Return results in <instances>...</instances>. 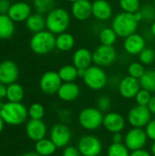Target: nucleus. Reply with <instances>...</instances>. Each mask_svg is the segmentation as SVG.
Returning <instances> with one entry per match:
<instances>
[{
	"label": "nucleus",
	"mask_w": 155,
	"mask_h": 156,
	"mask_svg": "<svg viewBox=\"0 0 155 156\" xmlns=\"http://www.w3.org/2000/svg\"><path fill=\"white\" fill-rule=\"evenodd\" d=\"M19 71L16 64L12 60H4L0 63V82L5 85L15 83Z\"/></svg>",
	"instance_id": "4468645a"
},
{
	"label": "nucleus",
	"mask_w": 155,
	"mask_h": 156,
	"mask_svg": "<svg viewBox=\"0 0 155 156\" xmlns=\"http://www.w3.org/2000/svg\"><path fill=\"white\" fill-rule=\"evenodd\" d=\"M121 9L126 13H136L140 11L141 3L140 0H119Z\"/></svg>",
	"instance_id": "473e14b6"
},
{
	"label": "nucleus",
	"mask_w": 155,
	"mask_h": 156,
	"mask_svg": "<svg viewBox=\"0 0 155 156\" xmlns=\"http://www.w3.org/2000/svg\"><path fill=\"white\" fill-rule=\"evenodd\" d=\"M72 133L70 129L63 123H56L50 130L49 139L58 148L67 147L71 141Z\"/></svg>",
	"instance_id": "9b49d317"
},
{
	"label": "nucleus",
	"mask_w": 155,
	"mask_h": 156,
	"mask_svg": "<svg viewBox=\"0 0 155 156\" xmlns=\"http://www.w3.org/2000/svg\"><path fill=\"white\" fill-rule=\"evenodd\" d=\"M10 3L8 0H1L0 1V15H7L10 9Z\"/></svg>",
	"instance_id": "79ce46f5"
},
{
	"label": "nucleus",
	"mask_w": 155,
	"mask_h": 156,
	"mask_svg": "<svg viewBox=\"0 0 155 156\" xmlns=\"http://www.w3.org/2000/svg\"><path fill=\"white\" fill-rule=\"evenodd\" d=\"M102 125L111 133H122L123 129L125 128L126 122H125L124 117L122 114L111 112L104 115Z\"/></svg>",
	"instance_id": "2eb2a0df"
},
{
	"label": "nucleus",
	"mask_w": 155,
	"mask_h": 156,
	"mask_svg": "<svg viewBox=\"0 0 155 156\" xmlns=\"http://www.w3.org/2000/svg\"><path fill=\"white\" fill-rule=\"evenodd\" d=\"M147 107L149 108L151 113L155 115V95L152 97V99H151V101H150V102H149Z\"/></svg>",
	"instance_id": "a18cd8bd"
},
{
	"label": "nucleus",
	"mask_w": 155,
	"mask_h": 156,
	"mask_svg": "<svg viewBox=\"0 0 155 156\" xmlns=\"http://www.w3.org/2000/svg\"><path fill=\"white\" fill-rule=\"evenodd\" d=\"M0 1H1V0H0Z\"/></svg>",
	"instance_id": "6e6d98bb"
},
{
	"label": "nucleus",
	"mask_w": 155,
	"mask_h": 156,
	"mask_svg": "<svg viewBox=\"0 0 155 156\" xmlns=\"http://www.w3.org/2000/svg\"><path fill=\"white\" fill-rule=\"evenodd\" d=\"M142 15H143V20H148L152 21L155 17V8L152 5H145L143 8L140 9Z\"/></svg>",
	"instance_id": "58836bf2"
},
{
	"label": "nucleus",
	"mask_w": 155,
	"mask_h": 156,
	"mask_svg": "<svg viewBox=\"0 0 155 156\" xmlns=\"http://www.w3.org/2000/svg\"><path fill=\"white\" fill-rule=\"evenodd\" d=\"M62 156H81V154H80L78 147L68 145L67 147L64 148V150L62 152Z\"/></svg>",
	"instance_id": "a19ab883"
},
{
	"label": "nucleus",
	"mask_w": 155,
	"mask_h": 156,
	"mask_svg": "<svg viewBox=\"0 0 155 156\" xmlns=\"http://www.w3.org/2000/svg\"><path fill=\"white\" fill-rule=\"evenodd\" d=\"M145 39L143 36L134 33L124 38V50L130 55H139L146 47Z\"/></svg>",
	"instance_id": "f3484780"
},
{
	"label": "nucleus",
	"mask_w": 155,
	"mask_h": 156,
	"mask_svg": "<svg viewBox=\"0 0 155 156\" xmlns=\"http://www.w3.org/2000/svg\"><path fill=\"white\" fill-rule=\"evenodd\" d=\"M151 32H152V34L155 37V20L153 22V24L151 26Z\"/></svg>",
	"instance_id": "603ef678"
},
{
	"label": "nucleus",
	"mask_w": 155,
	"mask_h": 156,
	"mask_svg": "<svg viewBox=\"0 0 155 156\" xmlns=\"http://www.w3.org/2000/svg\"><path fill=\"white\" fill-rule=\"evenodd\" d=\"M103 113L98 108H84L79 113L78 121L79 125L87 131L98 130L103 123Z\"/></svg>",
	"instance_id": "39448f33"
},
{
	"label": "nucleus",
	"mask_w": 155,
	"mask_h": 156,
	"mask_svg": "<svg viewBox=\"0 0 155 156\" xmlns=\"http://www.w3.org/2000/svg\"><path fill=\"white\" fill-rule=\"evenodd\" d=\"M0 116L5 123L17 126L24 123L28 116V111L21 102H5L0 108Z\"/></svg>",
	"instance_id": "f03ea898"
},
{
	"label": "nucleus",
	"mask_w": 155,
	"mask_h": 156,
	"mask_svg": "<svg viewBox=\"0 0 155 156\" xmlns=\"http://www.w3.org/2000/svg\"><path fill=\"white\" fill-rule=\"evenodd\" d=\"M111 142L112 144H122L124 142V137L122 133H111Z\"/></svg>",
	"instance_id": "37998d69"
},
{
	"label": "nucleus",
	"mask_w": 155,
	"mask_h": 156,
	"mask_svg": "<svg viewBox=\"0 0 155 156\" xmlns=\"http://www.w3.org/2000/svg\"><path fill=\"white\" fill-rule=\"evenodd\" d=\"M145 69L143 67V64L141 62H132L128 67V74L129 76L140 80L142 76L144 74Z\"/></svg>",
	"instance_id": "f704fd0d"
},
{
	"label": "nucleus",
	"mask_w": 155,
	"mask_h": 156,
	"mask_svg": "<svg viewBox=\"0 0 155 156\" xmlns=\"http://www.w3.org/2000/svg\"><path fill=\"white\" fill-rule=\"evenodd\" d=\"M78 149L81 156H99L102 152L100 140L91 134L82 136L78 143Z\"/></svg>",
	"instance_id": "1a4fd4ad"
},
{
	"label": "nucleus",
	"mask_w": 155,
	"mask_h": 156,
	"mask_svg": "<svg viewBox=\"0 0 155 156\" xmlns=\"http://www.w3.org/2000/svg\"><path fill=\"white\" fill-rule=\"evenodd\" d=\"M82 80L85 85L93 90H102L108 82V77L104 69L96 65L90 66L86 69Z\"/></svg>",
	"instance_id": "423d86ee"
},
{
	"label": "nucleus",
	"mask_w": 155,
	"mask_h": 156,
	"mask_svg": "<svg viewBox=\"0 0 155 156\" xmlns=\"http://www.w3.org/2000/svg\"><path fill=\"white\" fill-rule=\"evenodd\" d=\"M7 15L14 22H23L31 15V7L26 2H16L11 5Z\"/></svg>",
	"instance_id": "6ab92c4d"
},
{
	"label": "nucleus",
	"mask_w": 155,
	"mask_h": 156,
	"mask_svg": "<svg viewBox=\"0 0 155 156\" xmlns=\"http://www.w3.org/2000/svg\"><path fill=\"white\" fill-rule=\"evenodd\" d=\"M140 62L143 65H150L155 59L154 50L151 48H145L140 54H139Z\"/></svg>",
	"instance_id": "c9c22d12"
},
{
	"label": "nucleus",
	"mask_w": 155,
	"mask_h": 156,
	"mask_svg": "<svg viewBox=\"0 0 155 156\" xmlns=\"http://www.w3.org/2000/svg\"><path fill=\"white\" fill-rule=\"evenodd\" d=\"M117 37L118 36L112 27H104L99 34V39L102 45L113 46L117 40Z\"/></svg>",
	"instance_id": "c756f323"
},
{
	"label": "nucleus",
	"mask_w": 155,
	"mask_h": 156,
	"mask_svg": "<svg viewBox=\"0 0 155 156\" xmlns=\"http://www.w3.org/2000/svg\"><path fill=\"white\" fill-rule=\"evenodd\" d=\"M139 80L142 89H144L151 93L155 92V69L145 70L144 74Z\"/></svg>",
	"instance_id": "c85d7f7f"
},
{
	"label": "nucleus",
	"mask_w": 155,
	"mask_h": 156,
	"mask_svg": "<svg viewBox=\"0 0 155 156\" xmlns=\"http://www.w3.org/2000/svg\"><path fill=\"white\" fill-rule=\"evenodd\" d=\"M85 71H86V69H78V77L83 79V77H84V75H85Z\"/></svg>",
	"instance_id": "de8ad7c7"
},
{
	"label": "nucleus",
	"mask_w": 155,
	"mask_h": 156,
	"mask_svg": "<svg viewBox=\"0 0 155 156\" xmlns=\"http://www.w3.org/2000/svg\"><path fill=\"white\" fill-rule=\"evenodd\" d=\"M131 151L122 144H111L107 149V156H130Z\"/></svg>",
	"instance_id": "2f4dec72"
},
{
	"label": "nucleus",
	"mask_w": 155,
	"mask_h": 156,
	"mask_svg": "<svg viewBox=\"0 0 155 156\" xmlns=\"http://www.w3.org/2000/svg\"><path fill=\"white\" fill-rule=\"evenodd\" d=\"M142 89L140 80L138 79L127 76L122 79L119 82L118 90L122 97L124 99H132L135 98L138 91Z\"/></svg>",
	"instance_id": "ddd939ff"
},
{
	"label": "nucleus",
	"mask_w": 155,
	"mask_h": 156,
	"mask_svg": "<svg viewBox=\"0 0 155 156\" xmlns=\"http://www.w3.org/2000/svg\"><path fill=\"white\" fill-rule=\"evenodd\" d=\"M144 131L147 134L148 139L152 140L153 142L155 141V119H152L148 124L144 127Z\"/></svg>",
	"instance_id": "ea45409f"
},
{
	"label": "nucleus",
	"mask_w": 155,
	"mask_h": 156,
	"mask_svg": "<svg viewBox=\"0 0 155 156\" xmlns=\"http://www.w3.org/2000/svg\"><path fill=\"white\" fill-rule=\"evenodd\" d=\"M152 120V113L147 106L135 105L128 112L127 121L133 128H143Z\"/></svg>",
	"instance_id": "6e6552de"
},
{
	"label": "nucleus",
	"mask_w": 155,
	"mask_h": 156,
	"mask_svg": "<svg viewBox=\"0 0 155 156\" xmlns=\"http://www.w3.org/2000/svg\"><path fill=\"white\" fill-rule=\"evenodd\" d=\"M70 24L69 13L62 7H55L46 16V28L54 35H58L69 28Z\"/></svg>",
	"instance_id": "7ed1b4c3"
},
{
	"label": "nucleus",
	"mask_w": 155,
	"mask_h": 156,
	"mask_svg": "<svg viewBox=\"0 0 155 156\" xmlns=\"http://www.w3.org/2000/svg\"><path fill=\"white\" fill-rule=\"evenodd\" d=\"M72 61L77 69H87L93 63L92 53L86 48H79L74 52Z\"/></svg>",
	"instance_id": "4be33fe9"
},
{
	"label": "nucleus",
	"mask_w": 155,
	"mask_h": 156,
	"mask_svg": "<svg viewBox=\"0 0 155 156\" xmlns=\"http://www.w3.org/2000/svg\"><path fill=\"white\" fill-rule=\"evenodd\" d=\"M117 58V51L113 46L100 45L92 52L93 63L96 66L104 68L111 66Z\"/></svg>",
	"instance_id": "0eeeda50"
},
{
	"label": "nucleus",
	"mask_w": 155,
	"mask_h": 156,
	"mask_svg": "<svg viewBox=\"0 0 155 156\" xmlns=\"http://www.w3.org/2000/svg\"><path fill=\"white\" fill-rule=\"evenodd\" d=\"M151 154L153 156H155V141L153 142V144L151 145Z\"/></svg>",
	"instance_id": "3c124183"
},
{
	"label": "nucleus",
	"mask_w": 155,
	"mask_h": 156,
	"mask_svg": "<svg viewBox=\"0 0 155 156\" xmlns=\"http://www.w3.org/2000/svg\"><path fill=\"white\" fill-rule=\"evenodd\" d=\"M130 156H153L151 153H149L148 151L144 150V149H140V150H135V151H132Z\"/></svg>",
	"instance_id": "c03bdc74"
},
{
	"label": "nucleus",
	"mask_w": 155,
	"mask_h": 156,
	"mask_svg": "<svg viewBox=\"0 0 155 156\" xmlns=\"http://www.w3.org/2000/svg\"><path fill=\"white\" fill-rule=\"evenodd\" d=\"M26 27L30 32L34 34L43 31L46 28V17L38 13L31 14L26 20Z\"/></svg>",
	"instance_id": "5701e85b"
},
{
	"label": "nucleus",
	"mask_w": 155,
	"mask_h": 156,
	"mask_svg": "<svg viewBox=\"0 0 155 156\" xmlns=\"http://www.w3.org/2000/svg\"><path fill=\"white\" fill-rule=\"evenodd\" d=\"M28 116L33 120H42L45 115V108L41 103L35 102L27 109Z\"/></svg>",
	"instance_id": "72a5a7b5"
},
{
	"label": "nucleus",
	"mask_w": 155,
	"mask_h": 156,
	"mask_svg": "<svg viewBox=\"0 0 155 156\" xmlns=\"http://www.w3.org/2000/svg\"><path fill=\"white\" fill-rule=\"evenodd\" d=\"M152 97L153 96L150 91H148L144 89H141L135 96V101L138 105L148 106Z\"/></svg>",
	"instance_id": "e433bc0d"
},
{
	"label": "nucleus",
	"mask_w": 155,
	"mask_h": 156,
	"mask_svg": "<svg viewBox=\"0 0 155 156\" xmlns=\"http://www.w3.org/2000/svg\"><path fill=\"white\" fill-rule=\"evenodd\" d=\"M92 16L100 21H107L112 16V6L108 0L92 2Z\"/></svg>",
	"instance_id": "aec40b11"
},
{
	"label": "nucleus",
	"mask_w": 155,
	"mask_h": 156,
	"mask_svg": "<svg viewBox=\"0 0 155 156\" xmlns=\"http://www.w3.org/2000/svg\"><path fill=\"white\" fill-rule=\"evenodd\" d=\"M153 4H154V6H155V0H153Z\"/></svg>",
	"instance_id": "5fc2aeb1"
},
{
	"label": "nucleus",
	"mask_w": 155,
	"mask_h": 156,
	"mask_svg": "<svg viewBox=\"0 0 155 156\" xmlns=\"http://www.w3.org/2000/svg\"><path fill=\"white\" fill-rule=\"evenodd\" d=\"M24 89L17 83H12L6 87V99L11 102H21L24 98Z\"/></svg>",
	"instance_id": "bb28decb"
},
{
	"label": "nucleus",
	"mask_w": 155,
	"mask_h": 156,
	"mask_svg": "<svg viewBox=\"0 0 155 156\" xmlns=\"http://www.w3.org/2000/svg\"><path fill=\"white\" fill-rule=\"evenodd\" d=\"M26 133L30 140L37 142L46 138L47 125L42 120L30 119V121H28L26 125Z\"/></svg>",
	"instance_id": "dca6fc26"
},
{
	"label": "nucleus",
	"mask_w": 155,
	"mask_h": 156,
	"mask_svg": "<svg viewBox=\"0 0 155 156\" xmlns=\"http://www.w3.org/2000/svg\"><path fill=\"white\" fill-rule=\"evenodd\" d=\"M37 13L44 15L48 14L55 7V0H33Z\"/></svg>",
	"instance_id": "7c9ffc66"
},
{
	"label": "nucleus",
	"mask_w": 155,
	"mask_h": 156,
	"mask_svg": "<svg viewBox=\"0 0 155 156\" xmlns=\"http://www.w3.org/2000/svg\"><path fill=\"white\" fill-rule=\"evenodd\" d=\"M62 82H75L78 77V69L74 65H64L58 71Z\"/></svg>",
	"instance_id": "cd10ccee"
},
{
	"label": "nucleus",
	"mask_w": 155,
	"mask_h": 156,
	"mask_svg": "<svg viewBox=\"0 0 155 156\" xmlns=\"http://www.w3.org/2000/svg\"><path fill=\"white\" fill-rule=\"evenodd\" d=\"M31 50L37 55H46L56 48V37L48 30L35 33L29 41Z\"/></svg>",
	"instance_id": "20e7f679"
},
{
	"label": "nucleus",
	"mask_w": 155,
	"mask_h": 156,
	"mask_svg": "<svg viewBox=\"0 0 155 156\" xmlns=\"http://www.w3.org/2000/svg\"><path fill=\"white\" fill-rule=\"evenodd\" d=\"M71 15L79 21H86L92 16V3L90 0H78L71 5Z\"/></svg>",
	"instance_id": "a211bd4d"
},
{
	"label": "nucleus",
	"mask_w": 155,
	"mask_h": 156,
	"mask_svg": "<svg viewBox=\"0 0 155 156\" xmlns=\"http://www.w3.org/2000/svg\"><path fill=\"white\" fill-rule=\"evenodd\" d=\"M4 125H5V122H4V120L2 119V117L0 116V133L3 132V130H4Z\"/></svg>",
	"instance_id": "8fccbe9b"
},
{
	"label": "nucleus",
	"mask_w": 155,
	"mask_h": 156,
	"mask_svg": "<svg viewBox=\"0 0 155 156\" xmlns=\"http://www.w3.org/2000/svg\"><path fill=\"white\" fill-rule=\"evenodd\" d=\"M62 84V80L56 71H47L45 72L39 80L40 90L48 95L57 94L60 86Z\"/></svg>",
	"instance_id": "f8f14e48"
},
{
	"label": "nucleus",
	"mask_w": 155,
	"mask_h": 156,
	"mask_svg": "<svg viewBox=\"0 0 155 156\" xmlns=\"http://www.w3.org/2000/svg\"><path fill=\"white\" fill-rule=\"evenodd\" d=\"M111 100L107 95H101L97 100V108L102 112H108L111 109Z\"/></svg>",
	"instance_id": "4c0bfd02"
},
{
	"label": "nucleus",
	"mask_w": 155,
	"mask_h": 156,
	"mask_svg": "<svg viewBox=\"0 0 155 156\" xmlns=\"http://www.w3.org/2000/svg\"><path fill=\"white\" fill-rule=\"evenodd\" d=\"M67 1H69V2H70L71 4H73L74 2H76V1H78V0H67Z\"/></svg>",
	"instance_id": "864d4df0"
},
{
	"label": "nucleus",
	"mask_w": 155,
	"mask_h": 156,
	"mask_svg": "<svg viewBox=\"0 0 155 156\" xmlns=\"http://www.w3.org/2000/svg\"><path fill=\"white\" fill-rule=\"evenodd\" d=\"M75 46L74 37L68 32H63L56 37V48L61 52L71 50Z\"/></svg>",
	"instance_id": "b1692460"
},
{
	"label": "nucleus",
	"mask_w": 155,
	"mask_h": 156,
	"mask_svg": "<svg viewBox=\"0 0 155 156\" xmlns=\"http://www.w3.org/2000/svg\"><path fill=\"white\" fill-rule=\"evenodd\" d=\"M148 141L147 134L143 128H132L124 137V144L132 152L143 149Z\"/></svg>",
	"instance_id": "9d476101"
},
{
	"label": "nucleus",
	"mask_w": 155,
	"mask_h": 156,
	"mask_svg": "<svg viewBox=\"0 0 155 156\" xmlns=\"http://www.w3.org/2000/svg\"><path fill=\"white\" fill-rule=\"evenodd\" d=\"M143 20L141 11L131 14L121 12L116 15L111 22V27L116 32L119 37H127L132 34L136 33L139 23Z\"/></svg>",
	"instance_id": "f257e3e1"
},
{
	"label": "nucleus",
	"mask_w": 155,
	"mask_h": 156,
	"mask_svg": "<svg viewBox=\"0 0 155 156\" xmlns=\"http://www.w3.org/2000/svg\"><path fill=\"white\" fill-rule=\"evenodd\" d=\"M58 147L50 139H41L35 144V152L41 156H50L54 154Z\"/></svg>",
	"instance_id": "393cba45"
},
{
	"label": "nucleus",
	"mask_w": 155,
	"mask_h": 156,
	"mask_svg": "<svg viewBox=\"0 0 155 156\" xmlns=\"http://www.w3.org/2000/svg\"><path fill=\"white\" fill-rule=\"evenodd\" d=\"M6 97V87L5 84L0 82V100Z\"/></svg>",
	"instance_id": "49530a36"
},
{
	"label": "nucleus",
	"mask_w": 155,
	"mask_h": 156,
	"mask_svg": "<svg viewBox=\"0 0 155 156\" xmlns=\"http://www.w3.org/2000/svg\"><path fill=\"white\" fill-rule=\"evenodd\" d=\"M15 32L14 21L8 15H0V39L10 38Z\"/></svg>",
	"instance_id": "a878e982"
},
{
	"label": "nucleus",
	"mask_w": 155,
	"mask_h": 156,
	"mask_svg": "<svg viewBox=\"0 0 155 156\" xmlns=\"http://www.w3.org/2000/svg\"><path fill=\"white\" fill-rule=\"evenodd\" d=\"M21 156H41L39 155L37 153H36V152H28V153H26V154H22Z\"/></svg>",
	"instance_id": "09e8293b"
},
{
	"label": "nucleus",
	"mask_w": 155,
	"mask_h": 156,
	"mask_svg": "<svg viewBox=\"0 0 155 156\" xmlns=\"http://www.w3.org/2000/svg\"><path fill=\"white\" fill-rule=\"evenodd\" d=\"M57 94L61 101L71 102L79 98L80 94V89L79 86L75 82H62Z\"/></svg>",
	"instance_id": "412c9836"
}]
</instances>
